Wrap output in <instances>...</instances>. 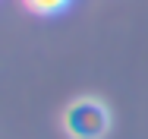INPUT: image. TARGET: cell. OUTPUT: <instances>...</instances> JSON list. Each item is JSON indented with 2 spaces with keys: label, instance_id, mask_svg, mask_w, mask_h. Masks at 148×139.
Segmentation results:
<instances>
[{
  "label": "cell",
  "instance_id": "obj_2",
  "mask_svg": "<svg viewBox=\"0 0 148 139\" xmlns=\"http://www.w3.org/2000/svg\"><path fill=\"white\" fill-rule=\"evenodd\" d=\"M22 3H25V10L38 13V16H51V13H60L69 0H22Z\"/></svg>",
  "mask_w": 148,
  "mask_h": 139
},
{
  "label": "cell",
  "instance_id": "obj_1",
  "mask_svg": "<svg viewBox=\"0 0 148 139\" xmlns=\"http://www.w3.org/2000/svg\"><path fill=\"white\" fill-rule=\"evenodd\" d=\"M63 127L73 139H101L110 127V111L98 98H76L63 114Z\"/></svg>",
  "mask_w": 148,
  "mask_h": 139
}]
</instances>
